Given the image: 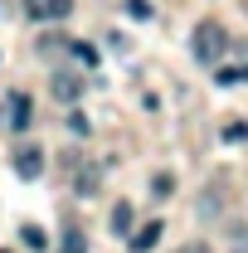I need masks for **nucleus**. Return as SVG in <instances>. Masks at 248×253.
<instances>
[{"mask_svg":"<svg viewBox=\"0 0 248 253\" xmlns=\"http://www.w3.org/2000/svg\"><path fill=\"white\" fill-rule=\"evenodd\" d=\"M170 190H175V180H170V175H156V180H151V195H161V200H165Z\"/></svg>","mask_w":248,"mask_h":253,"instance_id":"obj_14","label":"nucleus"},{"mask_svg":"<svg viewBox=\"0 0 248 253\" xmlns=\"http://www.w3.org/2000/svg\"><path fill=\"white\" fill-rule=\"evenodd\" d=\"M73 185H78V195H93V190H97V170H88V175H83V180H73Z\"/></svg>","mask_w":248,"mask_h":253,"instance_id":"obj_16","label":"nucleus"},{"mask_svg":"<svg viewBox=\"0 0 248 253\" xmlns=\"http://www.w3.org/2000/svg\"><path fill=\"white\" fill-rule=\"evenodd\" d=\"M224 141H248V122H229L224 126Z\"/></svg>","mask_w":248,"mask_h":253,"instance_id":"obj_13","label":"nucleus"},{"mask_svg":"<svg viewBox=\"0 0 248 253\" xmlns=\"http://www.w3.org/2000/svg\"><path fill=\"white\" fill-rule=\"evenodd\" d=\"M126 15H131V20H151L156 10L146 5V0H126Z\"/></svg>","mask_w":248,"mask_h":253,"instance_id":"obj_12","label":"nucleus"},{"mask_svg":"<svg viewBox=\"0 0 248 253\" xmlns=\"http://www.w3.org/2000/svg\"><path fill=\"white\" fill-rule=\"evenodd\" d=\"M59 253H88V234H83L78 224H68L63 239H59Z\"/></svg>","mask_w":248,"mask_h":253,"instance_id":"obj_8","label":"nucleus"},{"mask_svg":"<svg viewBox=\"0 0 248 253\" xmlns=\"http://www.w3.org/2000/svg\"><path fill=\"white\" fill-rule=\"evenodd\" d=\"M161 234H165V224H161V219H151V224H141V229H136L126 244H131V253H151L156 244H161Z\"/></svg>","mask_w":248,"mask_h":253,"instance_id":"obj_6","label":"nucleus"},{"mask_svg":"<svg viewBox=\"0 0 248 253\" xmlns=\"http://www.w3.org/2000/svg\"><path fill=\"white\" fill-rule=\"evenodd\" d=\"M175 253H209L205 244H185V249H175Z\"/></svg>","mask_w":248,"mask_h":253,"instance_id":"obj_17","label":"nucleus"},{"mask_svg":"<svg viewBox=\"0 0 248 253\" xmlns=\"http://www.w3.org/2000/svg\"><path fill=\"white\" fill-rule=\"evenodd\" d=\"M214 78L224 83V88H229V83H248V63H239V68H234V63H219Z\"/></svg>","mask_w":248,"mask_h":253,"instance_id":"obj_9","label":"nucleus"},{"mask_svg":"<svg viewBox=\"0 0 248 253\" xmlns=\"http://www.w3.org/2000/svg\"><path fill=\"white\" fill-rule=\"evenodd\" d=\"M15 175H20V180H39V175H44V151H39V141H20V146H15Z\"/></svg>","mask_w":248,"mask_h":253,"instance_id":"obj_3","label":"nucleus"},{"mask_svg":"<svg viewBox=\"0 0 248 253\" xmlns=\"http://www.w3.org/2000/svg\"><path fill=\"white\" fill-rule=\"evenodd\" d=\"M68 131H73V136H88V117H83V112H73V117H68Z\"/></svg>","mask_w":248,"mask_h":253,"instance_id":"obj_15","label":"nucleus"},{"mask_svg":"<svg viewBox=\"0 0 248 253\" xmlns=\"http://www.w3.org/2000/svg\"><path fill=\"white\" fill-rule=\"evenodd\" d=\"M0 253H10V249H0Z\"/></svg>","mask_w":248,"mask_h":253,"instance_id":"obj_18","label":"nucleus"},{"mask_svg":"<svg viewBox=\"0 0 248 253\" xmlns=\"http://www.w3.org/2000/svg\"><path fill=\"white\" fill-rule=\"evenodd\" d=\"M25 15L34 25H63L73 15V0H25Z\"/></svg>","mask_w":248,"mask_h":253,"instance_id":"obj_2","label":"nucleus"},{"mask_svg":"<svg viewBox=\"0 0 248 253\" xmlns=\"http://www.w3.org/2000/svg\"><path fill=\"white\" fill-rule=\"evenodd\" d=\"M112 234H117V239H131V234H136V210H131V205H117V210H112Z\"/></svg>","mask_w":248,"mask_h":253,"instance_id":"obj_7","label":"nucleus"},{"mask_svg":"<svg viewBox=\"0 0 248 253\" xmlns=\"http://www.w3.org/2000/svg\"><path fill=\"white\" fill-rule=\"evenodd\" d=\"M20 239H25V244H30L34 253H44V249H49V234H44L39 224H25V229H20Z\"/></svg>","mask_w":248,"mask_h":253,"instance_id":"obj_10","label":"nucleus"},{"mask_svg":"<svg viewBox=\"0 0 248 253\" xmlns=\"http://www.w3.org/2000/svg\"><path fill=\"white\" fill-rule=\"evenodd\" d=\"M68 54H78L83 68H97V49H93V44H68Z\"/></svg>","mask_w":248,"mask_h":253,"instance_id":"obj_11","label":"nucleus"},{"mask_svg":"<svg viewBox=\"0 0 248 253\" xmlns=\"http://www.w3.org/2000/svg\"><path fill=\"white\" fill-rule=\"evenodd\" d=\"M190 54H195V63H205V68H219V59L229 54V30H224L219 20L195 25V34H190Z\"/></svg>","mask_w":248,"mask_h":253,"instance_id":"obj_1","label":"nucleus"},{"mask_svg":"<svg viewBox=\"0 0 248 253\" xmlns=\"http://www.w3.org/2000/svg\"><path fill=\"white\" fill-rule=\"evenodd\" d=\"M30 122H34L30 93H10V131H30Z\"/></svg>","mask_w":248,"mask_h":253,"instance_id":"obj_5","label":"nucleus"},{"mask_svg":"<svg viewBox=\"0 0 248 253\" xmlns=\"http://www.w3.org/2000/svg\"><path fill=\"white\" fill-rule=\"evenodd\" d=\"M49 93H54V102H63V107H73V102L83 97V78H78L73 68H59V73L49 78Z\"/></svg>","mask_w":248,"mask_h":253,"instance_id":"obj_4","label":"nucleus"}]
</instances>
